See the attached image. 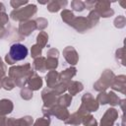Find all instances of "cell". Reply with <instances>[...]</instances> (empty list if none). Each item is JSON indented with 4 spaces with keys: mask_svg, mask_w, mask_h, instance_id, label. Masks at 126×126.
Returning a JSON list of instances; mask_svg holds the SVG:
<instances>
[{
    "mask_svg": "<svg viewBox=\"0 0 126 126\" xmlns=\"http://www.w3.org/2000/svg\"><path fill=\"white\" fill-rule=\"evenodd\" d=\"M28 55V48L26 45L22 43H14L10 46L9 57L13 61H21L24 60Z\"/></svg>",
    "mask_w": 126,
    "mask_h": 126,
    "instance_id": "6da1fadb",
    "label": "cell"
}]
</instances>
